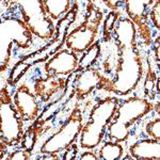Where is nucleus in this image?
<instances>
[{"label": "nucleus", "instance_id": "nucleus-1", "mask_svg": "<svg viewBox=\"0 0 160 160\" xmlns=\"http://www.w3.org/2000/svg\"><path fill=\"white\" fill-rule=\"evenodd\" d=\"M112 34L118 45V60L109 92L125 96L135 91L143 76V65L137 44L138 30L128 17H121Z\"/></svg>", "mask_w": 160, "mask_h": 160}, {"label": "nucleus", "instance_id": "nucleus-2", "mask_svg": "<svg viewBox=\"0 0 160 160\" xmlns=\"http://www.w3.org/2000/svg\"><path fill=\"white\" fill-rule=\"evenodd\" d=\"M149 100L141 97H130L118 105L117 112L108 125V137L115 142H124L129 137L130 127L148 115L154 109Z\"/></svg>", "mask_w": 160, "mask_h": 160}, {"label": "nucleus", "instance_id": "nucleus-3", "mask_svg": "<svg viewBox=\"0 0 160 160\" xmlns=\"http://www.w3.org/2000/svg\"><path fill=\"white\" fill-rule=\"evenodd\" d=\"M118 107L117 97H107L93 107L89 121L82 127L80 133V146L84 149H93L100 144Z\"/></svg>", "mask_w": 160, "mask_h": 160}, {"label": "nucleus", "instance_id": "nucleus-4", "mask_svg": "<svg viewBox=\"0 0 160 160\" xmlns=\"http://www.w3.org/2000/svg\"><path fill=\"white\" fill-rule=\"evenodd\" d=\"M7 6H16L22 17L35 37L50 40L55 35V26L44 7L43 0H4Z\"/></svg>", "mask_w": 160, "mask_h": 160}, {"label": "nucleus", "instance_id": "nucleus-5", "mask_svg": "<svg viewBox=\"0 0 160 160\" xmlns=\"http://www.w3.org/2000/svg\"><path fill=\"white\" fill-rule=\"evenodd\" d=\"M0 115H1L0 139H1L2 148L19 144L24 136V124H22L24 121L20 118L7 88L1 89Z\"/></svg>", "mask_w": 160, "mask_h": 160}, {"label": "nucleus", "instance_id": "nucleus-6", "mask_svg": "<svg viewBox=\"0 0 160 160\" xmlns=\"http://www.w3.org/2000/svg\"><path fill=\"white\" fill-rule=\"evenodd\" d=\"M102 20V12L93 3H89L84 22L71 31L65 38L68 49L76 53L84 52L96 40Z\"/></svg>", "mask_w": 160, "mask_h": 160}, {"label": "nucleus", "instance_id": "nucleus-7", "mask_svg": "<svg viewBox=\"0 0 160 160\" xmlns=\"http://www.w3.org/2000/svg\"><path fill=\"white\" fill-rule=\"evenodd\" d=\"M82 121L83 118L81 109L79 106H76L60 129L44 142L42 148H40L42 155L58 156L59 153L65 151L72 144H74L76 139L81 133L83 127Z\"/></svg>", "mask_w": 160, "mask_h": 160}, {"label": "nucleus", "instance_id": "nucleus-8", "mask_svg": "<svg viewBox=\"0 0 160 160\" xmlns=\"http://www.w3.org/2000/svg\"><path fill=\"white\" fill-rule=\"evenodd\" d=\"M33 33L31 32V30L28 28V26L25 24L22 20L14 18V17H4L2 19L1 22V37H7V40L1 38V43L2 42H7L8 41V48L3 53H1V58H3L6 56L7 57L3 61L1 62L2 68L4 65V62L8 60L9 58V52L11 49V45L12 43L16 44L18 47L20 48H28L31 45L33 41L32 38ZM6 44V43H4ZM3 45V44H1Z\"/></svg>", "mask_w": 160, "mask_h": 160}, {"label": "nucleus", "instance_id": "nucleus-9", "mask_svg": "<svg viewBox=\"0 0 160 160\" xmlns=\"http://www.w3.org/2000/svg\"><path fill=\"white\" fill-rule=\"evenodd\" d=\"M155 0H126L125 11L146 44L151 42L149 14Z\"/></svg>", "mask_w": 160, "mask_h": 160}, {"label": "nucleus", "instance_id": "nucleus-10", "mask_svg": "<svg viewBox=\"0 0 160 160\" xmlns=\"http://www.w3.org/2000/svg\"><path fill=\"white\" fill-rule=\"evenodd\" d=\"M112 80L106 78L98 69L92 68L82 69L74 81V91L78 99H83L96 89L109 91Z\"/></svg>", "mask_w": 160, "mask_h": 160}, {"label": "nucleus", "instance_id": "nucleus-11", "mask_svg": "<svg viewBox=\"0 0 160 160\" xmlns=\"http://www.w3.org/2000/svg\"><path fill=\"white\" fill-rule=\"evenodd\" d=\"M79 66V59L76 52L69 49H62L55 53L45 63L44 71L48 77L59 78L74 73Z\"/></svg>", "mask_w": 160, "mask_h": 160}, {"label": "nucleus", "instance_id": "nucleus-12", "mask_svg": "<svg viewBox=\"0 0 160 160\" xmlns=\"http://www.w3.org/2000/svg\"><path fill=\"white\" fill-rule=\"evenodd\" d=\"M13 102L24 122L34 121L38 118L40 112V104L37 96L26 84H22L16 89Z\"/></svg>", "mask_w": 160, "mask_h": 160}, {"label": "nucleus", "instance_id": "nucleus-13", "mask_svg": "<svg viewBox=\"0 0 160 160\" xmlns=\"http://www.w3.org/2000/svg\"><path fill=\"white\" fill-rule=\"evenodd\" d=\"M131 158L138 160H160V140H140L129 148Z\"/></svg>", "mask_w": 160, "mask_h": 160}, {"label": "nucleus", "instance_id": "nucleus-14", "mask_svg": "<svg viewBox=\"0 0 160 160\" xmlns=\"http://www.w3.org/2000/svg\"><path fill=\"white\" fill-rule=\"evenodd\" d=\"M64 79L55 77L47 76L46 78H40L34 83V93L43 102H47L64 87Z\"/></svg>", "mask_w": 160, "mask_h": 160}, {"label": "nucleus", "instance_id": "nucleus-15", "mask_svg": "<svg viewBox=\"0 0 160 160\" xmlns=\"http://www.w3.org/2000/svg\"><path fill=\"white\" fill-rule=\"evenodd\" d=\"M43 2L51 19H61L71 9V0H43Z\"/></svg>", "mask_w": 160, "mask_h": 160}, {"label": "nucleus", "instance_id": "nucleus-16", "mask_svg": "<svg viewBox=\"0 0 160 160\" xmlns=\"http://www.w3.org/2000/svg\"><path fill=\"white\" fill-rule=\"evenodd\" d=\"M100 44L98 42H94L90 46L88 49L84 51L82 57L80 58L79 60V69H86L89 68H92L96 61L98 60L99 56H100Z\"/></svg>", "mask_w": 160, "mask_h": 160}, {"label": "nucleus", "instance_id": "nucleus-17", "mask_svg": "<svg viewBox=\"0 0 160 160\" xmlns=\"http://www.w3.org/2000/svg\"><path fill=\"white\" fill-rule=\"evenodd\" d=\"M99 159L104 160H118L121 159L124 154V148L120 142H106L100 148Z\"/></svg>", "mask_w": 160, "mask_h": 160}, {"label": "nucleus", "instance_id": "nucleus-18", "mask_svg": "<svg viewBox=\"0 0 160 160\" xmlns=\"http://www.w3.org/2000/svg\"><path fill=\"white\" fill-rule=\"evenodd\" d=\"M118 12L112 11L111 13L107 15L104 22V26H102V34H104V40L108 41L111 37L113 32V29H114L115 25H117V22L118 20Z\"/></svg>", "mask_w": 160, "mask_h": 160}, {"label": "nucleus", "instance_id": "nucleus-19", "mask_svg": "<svg viewBox=\"0 0 160 160\" xmlns=\"http://www.w3.org/2000/svg\"><path fill=\"white\" fill-rule=\"evenodd\" d=\"M38 132L37 130V127H29L26 132H24V136H22V148L26 149V151H31L34 148L35 143H37V140H38Z\"/></svg>", "mask_w": 160, "mask_h": 160}, {"label": "nucleus", "instance_id": "nucleus-20", "mask_svg": "<svg viewBox=\"0 0 160 160\" xmlns=\"http://www.w3.org/2000/svg\"><path fill=\"white\" fill-rule=\"evenodd\" d=\"M28 68H29V64H26L25 61L18 62L11 72V75H10V83L11 84L16 83V82L22 78V75L26 73Z\"/></svg>", "mask_w": 160, "mask_h": 160}, {"label": "nucleus", "instance_id": "nucleus-21", "mask_svg": "<svg viewBox=\"0 0 160 160\" xmlns=\"http://www.w3.org/2000/svg\"><path fill=\"white\" fill-rule=\"evenodd\" d=\"M145 131L148 137L160 140V118H155L146 124Z\"/></svg>", "mask_w": 160, "mask_h": 160}, {"label": "nucleus", "instance_id": "nucleus-22", "mask_svg": "<svg viewBox=\"0 0 160 160\" xmlns=\"http://www.w3.org/2000/svg\"><path fill=\"white\" fill-rule=\"evenodd\" d=\"M149 17H151V22H153L154 27L160 31V0H156L154 2Z\"/></svg>", "mask_w": 160, "mask_h": 160}, {"label": "nucleus", "instance_id": "nucleus-23", "mask_svg": "<svg viewBox=\"0 0 160 160\" xmlns=\"http://www.w3.org/2000/svg\"><path fill=\"white\" fill-rule=\"evenodd\" d=\"M10 160H28L30 159V152L26 151V149H17V151L13 152L9 157Z\"/></svg>", "mask_w": 160, "mask_h": 160}, {"label": "nucleus", "instance_id": "nucleus-24", "mask_svg": "<svg viewBox=\"0 0 160 160\" xmlns=\"http://www.w3.org/2000/svg\"><path fill=\"white\" fill-rule=\"evenodd\" d=\"M125 1L126 0H102L105 6L112 11H117L118 9H120L123 4H125Z\"/></svg>", "mask_w": 160, "mask_h": 160}, {"label": "nucleus", "instance_id": "nucleus-25", "mask_svg": "<svg viewBox=\"0 0 160 160\" xmlns=\"http://www.w3.org/2000/svg\"><path fill=\"white\" fill-rule=\"evenodd\" d=\"M77 153H78V148H77L76 144H72L69 148L65 149V154L63 156V159H68V160H74L76 159Z\"/></svg>", "mask_w": 160, "mask_h": 160}, {"label": "nucleus", "instance_id": "nucleus-26", "mask_svg": "<svg viewBox=\"0 0 160 160\" xmlns=\"http://www.w3.org/2000/svg\"><path fill=\"white\" fill-rule=\"evenodd\" d=\"M153 49H154V55H155V59H156L157 65L159 68L160 71V35L156 38V40L154 41L153 44Z\"/></svg>", "mask_w": 160, "mask_h": 160}, {"label": "nucleus", "instance_id": "nucleus-27", "mask_svg": "<svg viewBox=\"0 0 160 160\" xmlns=\"http://www.w3.org/2000/svg\"><path fill=\"white\" fill-rule=\"evenodd\" d=\"M80 160H98L99 159V156H97L92 149H87L86 152L81 154L80 156Z\"/></svg>", "mask_w": 160, "mask_h": 160}, {"label": "nucleus", "instance_id": "nucleus-28", "mask_svg": "<svg viewBox=\"0 0 160 160\" xmlns=\"http://www.w3.org/2000/svg\"><path fill=\"white\" fill-rule=\"evenodd\" d=\"M155 110H156V113L160 117V102H158V104L156 105V107H155Z\"/></svg>", "mask_w": 160, "mask_h": 160}, {"label": "nucleus", "instance_id": "nucleus-29", "mask_svg": "<svg viewBox=\"0 0 160 160\" xmlns=\"http://www.w3.org/2000/svg\"><path fill=\"white\" fill-rule=\"evenodd\" d=\"M156 88H157V91L160 92V78H158V80H157V82H156Z\"/></svg>", "mask_w": 160, "mask_h": 160}, {"label": "nucleus", "instance_id": "nucleus-30", "mask_svg": "<svg viewBox=\"0 0 160 160\" xmlns=\"http://www.w3.org/2000/svg\"><path fill=\"white\" fill-rule=\"evenodd\" d=\"M88 2H89V3H93V2H94V0H88Z\"/></svg>", "mask_w": 160, "mask_h": 160}]
</instances>
